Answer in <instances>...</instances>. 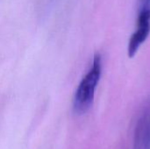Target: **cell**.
<instances>
[{
	"mask_svg": "<svg viewBox=\"0 0 150 149\" xmlns=\"http://www.w3.org/2000/svg\"><path fill=\"white\" fill-rule=\"evenodd\" d=\"M149 145L150 119L148 116H143L136 126L134 149H149Z\"/></svg>",
	"mask_w": 150,
	"mask_h": 149,
	"instance_id": "3",
	"label": "cell"
},
{
	"mask_svg": "<svg viewBox=\"0 0 150 149\" xmlns=\"http://www.w3.org/2000/svg\"><path fill=\"white\" fill-rule=\"evenodd\" d=\"M101 76V56L95 54L92 65L87 74L80 82L74 97L73 107L76 113L86 112L91 106L96 88L98 84Z\"/></svg>",
	"mask_w": 150,
	"mask_h": 149,
	"instance_id": "1",
	"label": "cell"
},
{
	"mask_svg": "<svg viewBox=\"0 0 150 149\" xmlns=\"http://www.w3.org/2000/svg\"><path fill=\"white\" fill-rule=\"evenodd\" d=\"M138 13L150 14V0H139Z\"/></svg>",
	"mask_w": 150,
	"mask_h": 149,
	"instance_id": "4",
	"label": "cell"
},
{
	"mask_svg": "<svg viewBox=\"0 0 150 149\" xmlns=\"http://www.w3.org/2000/svg\"><path fill=\"white\" fill-rule=\"evenodd\" d=\"M150 33V15L147 13H138L136 29L129 39L127 46V54L133 58L138 52L140 47L146 41Z\"/></svg>",
	"mask_w": 150,
	"mask_h": 149,
	"instance_id": "2",
	"label": "cell"
}]
</instances>
